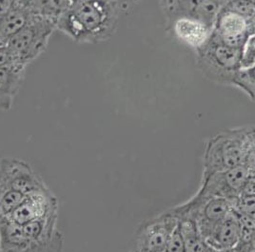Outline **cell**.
I'll return each mask as SVG.
<instances>
[{"label":"cell","instance_id":"obj_1","mask_svg":"<svg viewBox=\"0 0 255 252\" xmlns=\"http://www.w3.org/2000/svg\"><path fill=\"white\" fill-rule=\"evenodd\" d=\"M118 0H81L56 22V30L80 44H98L110 39L118 27Z\"/></svg>","mask_w":255,"mask_h":252},{"label":"cell","instance_id":"obj_2","mask_svg":"<svg viewBox=\"0 0 255 252\" xmlns=\"http://www.w3.org/2000/svg\"><path fill=\"white\" fill-rule=\"evenodd\" d=\"M255 146V126L226 129L211 137L204 149L203 175L244 165Z\"/></svg>","mask_w":255,"mask_h":252},{"label":"cell","instance_id":"obj_3","mask_svg":"<svg viewBox=\"0 0 255 252\" xmlns=\"http://www.w3.org/2000/svg\"><path fill=\"white\" fill-rule=\"evenodd\" d=\"M242 51L212 35L208 42L195 51L196 66L203 76L214 84L233 86L241 69Z\"/></svg>","mask_w":255,"mask_h":252},{"label":"cell","instance_id":"obj_4","mask_svg":"<svg viewBox=\"0 0 255 252\" xmlns=\"http://www.w3.org/2000/svg\"><path fill=\"white\" fill-rule=\"evenodd\" d=\"M55 30L54 22L42 15H36L14 33L5 45L11 50L16 62L27 68L46 50Z\"/></svg>","mask_w":255,"mask_h":252},{"label":"cell","instance_id":"obj_5","mask_svg":"<svg viewBox=\"0 0 255 252\" xmlns=\"http://www.w3.org/2000/svg\"><path fill=\"white\" fill-rule=\"evenodd\" d=\"M248 175L249 173L244 165L203 175L198 191L184 204L188 207H194L213 198H224L234 203L240 197Z\"/></svg>","mask_w":255,"mask_h":252},{"label":"cell","instance_id":"obj_6","mask_svg":"<svg viewBox=\"0 0 255 252\" xmlns=\"http://www.w3.org/2000/svg\"><path fill=\"white\" fill-rule=\"evenodd\" d=\"M179 222L172 210L143 222L135 233L137 252H166L170 233Z\"/></svg>","mask_w":255,"mask_h":252},{"label":"cell","instance_id":"obj_7","mask_svg":"<svg viewBox=\"0 0 255 252\" xmlns=\"http://www.w3.org/2000/svg\"><path fill=\"white\" fill-rule=\"evenodd\" d=\"M47 188L26 161L11 157L0 159V189H12L27 195Z\"/></svg>","mask_w":255,"mask_h":252},{"label":"cell","instance_id":"obj_8","mask_svg":"<svg viewBox=\"0 0 255 252\" xmlns=\"http://www.w3.org/2000/svg\"><path fill=\"white\" fill-rule=\"evenodd\" d=\"M58 212L22 226L29 243V252H60L63 248V235L57 228Z\"/></svg>","mask_w":255,"mask_h":252},{"label":"cell","instance_id":"obj_9","mask_svg":"<svg viewBox=\"0 0 255 252\" xmlns=\"http://www.w3.org/2000/svg\"><path fill=\"white\" fill-rule=\"evenodd\" d=\"M213 37L237 49L244 48L250 33V23L243 15L223 6L214 22Z\"/></svg>","mask_w":255,"mask_h":252},{"label":"cell","instance_id":"obj_10","mask_svg":"<svg viewBox=\"0 0 255 252\" xmlns=\"http://www.w3.org/2000/svg\"><path fill=\"white\" fill-rule=\"evenodd\" d=\"M53 212H58V201L47 188L27 194L7 219L23 226Z\"/></svg>","mask_w":255,"mask_h":252},{"label":"cell","instance_id":"obj_11","mask_svg":"<svg viewBox=\"0 0 255 252\" xmlns=\"http://www.w3.org/2000/svg\"><path fill=\"white\" fill-rule=\"evenodd\" d=\"M41 0H17L10 11L0 16V45H5L11 36L40 14Z\"/></svg>","mask_w":255,"mask_h":252},{"label":"cell","instance_id":"obj_12","mask_svg":"<svg viewBox=\"0 0 255 252\" xmlns=\"http://www.w3.org/2000/svg\"><path fill=\"white\" fill-rule=\"evenodd\" d=\"M170 24L177 39L195 51L208 42L213 33L212 27L194 17L180 16Z\"/></svg>","mask_w":255,"mask_h":252},{"label":"cell","instance_id":"obj_13","mask_svg":"<svg viewBox=\"0 0 255 252\" xmlns=\"http://www.w3.org/2000/svg\"><path fill=\"white\" fill-rule=\"evenodd\" d=\"M240 241V225L235 210L219 223L207 244L213 252H234Z\"/></svg>","mask_w":255,"mask_h":252},{"label":"cell","instance_id":"obj_14","mask_svg":"<svg viewBox=\"0 0 255 252\" xmlns=\"http://www.w3.org/2000/svg\"><path fill=\"white\" fill-rule=\"evenodd\" d=\"M26 68H0V111H10L25 78Z\"/></svg>","mask_w":255,"mask_h":252},{"label":"cell","instance_id":"obj_15","mask_svg":"<svg viewBox=\"0 0 255 252\" xmlns=\"http://www.w3.org/2000/svg\"><path fill=\"white\" fill-rule=\"evenodd\" d=\"M0 252H29L22 226L10 219L0 221Z\"/></svg>","mask_w":255,"mask_h":252},{"label":"cell","instance_id":"obj_16","mask_svg":"<svg viewBox=\"0 0 255 252\" xmlns=\"http://www.w3.org/2000/svg\"><path fill=\"white\" fill-rule=\"evenodd\" d=\"M179 226L186 252H213L203 239L195 221L184 217L179 219Z\"/></svg>","mask_w":255,"mask_h":252},{"label":"cell","instance_id":"obj_17","mask_svg":"<svg viewBox=\"0 0 255 252\" xmlns=\"http://www.w3.org/2000/svg\"><path fill=\"white\" fill-rule=\"evenodd\" d=\"M25 197L26 194L16 190L0 189V221L9 218Z\"/></svg>","mask_w":255,"mask_h":252},{"label":"cell","instance_id":"obj_18","mask_svg":"<svg viewBox=\"0 0 255 252\" xmlns=\"http://www.w3.org/2000/svg\"><path fill=\"white\" fill-rule=\"evenodd\" d=\"M72 6L71 0H41L40 14L56 24L59 17Z\"/></svg>","mask_w":255,"mask_h":252},{"label":"cell","instance_id":"obj_19","mask_svg":"<svg viewBox=\"0 0 255 252\" xmlns=\"http://www.w3.org/2000/svg\"><path fill=\"white\" fill-rule=\"evenodd\" d=\"M234 87H237L255 102V66L241 68L234 79Z\"/></svg>","mask_w":255,"mask_h":252},{"label":"cell","instance_id":"obj_20","mask_svg":"<svg viewBox=\"0 0 255 252\" xmlns=\"http://www.w3.org/2000/svg\"><path fill=\"white\" fill-rule=\"evenodd\" d=\"M234 210L255 220V196H240L234 203Z\"/></svg>","mask_w":255,"mask_h":252},{"label":"cell","instance_id":"obj_21","mask_svg":"<svg viewBox=\"0 0 255 252\" xmlns=\"http://www.w3.org/2000/svg\"><path fill=\"white\" fill-rule=\"evenodd\" d=\"M166 252H186L183 236L181 233L179 222H178L177 226L175 227V229L170 233V238H169L168 244H167Z\"/></svg>","mask_w":255,"mask_h":252},{"label":"cell","instance_id":"obj_22","mask_svg":"<svg viewBox=\"0 0 255 252\" xmlns=\"http://www.w3.org/2000/svg\"><path fill=\"white\" fill-rule=\"evenodd\" d=\"M22 67L16 62L13 54L7 45L0 46V68ZM25 68V67H22Z\"/></svg>","mask_w":255,"mask_h":252},{"label":"cell","instance_id":"obj_23","mask_svg":"<svg viewBox=\"0 0 255 252\" xmlns=\"http://www.w3.org/2000/svg\"><path fill=\"white\" fill-rule=\"evenodd\" d=\"M240 196H255V175H248Z\"/></svg>","mask_w":255,"mask_h":252},{"label":"cell","instance_id":"obj_24","mask_svg":"<svg viewBox=\"0 0 255 252\" xmlns=\"http://www.w3.org/2000/svg\"><path fill=\"white\" fill-rule=\"evenodd\" d=\"M249 175H255V146L250 149L244 163Z\"/></svg>","mask_w":255,"mask_h":252},{"label":"cell","instance_id":"obj_25","mask_svg":"<svg viewBox=\"0 0 255 252\" xmlns=\"http://www.w3.org/2000/svg\"><path fill=\"white\" fill-rule=\"evenodd\" d=\"M17 0H0V16L11 10Z\"/></svg>","mask_w":255,"mask_h":252},{"label":"cell","instance_id":"obj_26","mask_svg":"<svg viewBox=\"0 0 255 252\" xmlns=\"http://www.w3.org/2000/svg\"><path fill=\"white\" fill-rule=\"evenodd\" d=\"M158 1H159L160 7L164 12L165 16L168 17L170 15L171 9H172L173 0H158Z\"/></svg>","mask_w":255,"mask_h":252},{"label":"cell","instance_id":"obj_27","mask_svg":"<svg viewBox=\"0 0 255 252\" xmlns=\"http://www.w3.org/2000/svg\"><path fill=\"white\" fill-rule=\"evenodd\" d=\"M72 1V3H73V5L75 4V3H77V2H79V1H81V0H71Z\"/></svg>","mask_w":255,"mask_h":252},{"label":"cell","instance_id":"obj_28","mask_svg":"<svg viewBox=\"0 0 255 252\" xmlns=\"http://www.w3.org/2000/svg\"><path fill=\"white\" fill-rule=\"evenodd\" d=\"M218 1H220V2H221V3H222V4H223V6H224V4H225V3H227V2H228V1H229V0H218Z\"/></svg>","mask_w":255,"mask_h":252},{"label":"cell","instance_id":"obj_29","mask_svg":"<svg viewBox=\"0 0 255 252\" xmlns=\"http://www.w3.org/2000/svg\"><path fill=\"white\" fill-rule=\"evenodd\" d=\"M0 46H1V45H0Z\"/></svg>","mask_w":255,"mask_h":252}]
</instances>
